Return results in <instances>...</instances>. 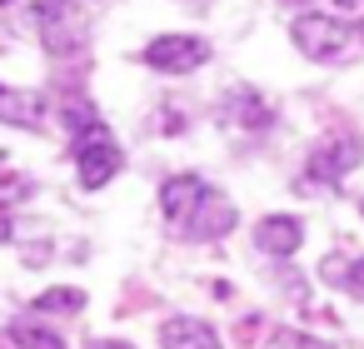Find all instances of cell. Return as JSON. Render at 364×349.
Masks as SVG:
<instances>
[{
  "label": "cell",
  "instance_id": "1",
  "mask_svg": "<svg viewBox=\"0 0 364 349\" xmlns=\"http://www.w3.org/2000/svg\"><path fill=\"white\" fill-rule=\"evenodd\" d=\"M75 175H80V185L85 190H100V185H110L115 175H120V165H125V150L115 145V135H110V125L105 120H95V125H85V130H75Z\"/></svg>",
  "mask_w": 364,
  "mask_h": 349
},
{
  "label": "cell",
  "instance_id": "2",
  "mask_svg": "<svg viewBox=\"0 0 364 349\" xmlns=\"http://www.w3.org/2000/svg\"><path fill=\"white\" fill-rule=\"evenodd\" d=\"M289 41H294L299 55H309V60H339V55L354 45V26L339 21V16L304 11V16L289 21Z\"/></svg>",
  "mask_w": 364,
  "mask_h": 349
},
{
  "label": "cell",
  "instance_id": "3",
  "mask_svg": "<svg viewBox=\"0 0 364 349\" xmlns=\"http://www.w3.org/2000/svg\"><path fill=\"white\" fill-rule=\"evenodd\" d=\"M36 36L50 55H75V50H85L90 31L70 0H36Z\"/></svg>",
  "mask_w": 364,
  "mask_h": 349
},
{
  "label": "cell",
  "instance_id": "4",
  "mask_svg": "<svg viewBox=\"0 0 364 349\" xmlns=\"http://www.w3.org/2000/svg\"><path fill=\"white\" fill-rule=\"evenodd\" d=\"M359 160H364V145H359V140H324V145L309 155L299 190H304V195H314V190H324V185L334 190V180H344Z\"/></svg>",
  "mask_w": 364,
  "mask_h": 349
},
{
  "label": "cell",
  "instance_id": "5",
  "mask_svg": "<svg viewBox=\"0 0 364 349\" xmlns=\"http://www.w3.org/2000/svg\"><path fill=\"white\" fill-rule=\"evenodd\" d=\"M205 60H210V41H200V36H155L145 45V65L160 75H190Z\"/></svg>",
  "mask_w": 364,
  "mask_h": 349
},
{
  "label": "cell",
  "instance_id": "6",
  "mask_svg": "<svg viewBox=\"0 0 364 349\" xmlns=\"http://www.w3.org/2000/svg\"><path fill=\"white\" fill-rule=\"evenodd\" d=\"M235 225H240V210H235V200H230L225 190H215V185H210V190L200 195V205H195V215L185 220V230H180V235L205 245V240H225Z\"/></svg>",
  "mask_w": 364,
  "mask_h": 349
},
{
  "label": "cell",
  "instance_id": "7",
  "mask_svg": "<svg viewBox=\"0 0 364 349\" xmlns=\"http://www.w3.org/2000/svg\"><path fill=\"white\" fill-rule=\"evenodd\" d=\"M205 190H210V185H205L200 175H170V180L160 185V210H165V220H170L175 230H185V220L195 215V205H200Z\"/></svg>",
  "mask_w": 364,
  "mask_h": 349
},
{
  "label": "cell",
  "instance_id": "8",
  "mask_svg": "<svg viewBox=\"0 0 364 349\" xmlns=\"http://www.w3.org/2000/svg\"><path fill=\"white\" fill-rule=\"evenodd\" d=\"M160 349H220V334L210 319L195 314H170L160 324Z\"/></svg>",
  "mask_w": 364,
  "mask_h": 349
},
{
  "label": "cell",
  "instance_id": "9",
  "mask_svg": "<svg viewBox=\"0 0 364 349\" xmlns=\"http://www.w3.org/2000/svg\"><path fill=\"white\" fill-rule=\"evenodd\" d=\"M255 245H259L264 254H274V259H289V254L304 245V225H299L294 215H264V220L255 225Z\"/></svg>",
  "mask_w": 364,
  "mask_h": 349
},
{
  "label": "cell",
  "instance_id": "10",
  "mask_svg": "<svg viewBox=\"0 0 364 349\" xmlns=\"http://www.w3.org/2000/svg\"><path fill=\"white\" fill-rule=\"evenodd\" d=\"M46 120V100L36 90L21 85H0V125H16V130H36Z\"/></svg>",
  "mask_w": 364,
  "mask_h": 349
},
{
  "label": "cell",
  "instance_id": "11",
  "mask_svg": "<svg viewBox=\"0 0 364 349\" xmlns=\"http://www.w3.org/2000/svg\"><path fill=\"white\" fill-rule=\"evenodd\" d=\"M220 115H225V125H235V130H264V125H269V105H264L255 90H230Z\"/></svg>",
  "mask_w": 364,
  "mask_h": 349
},
{
  "label": "cell",
  "instance_id": "12",
  "mask_svg": "<svg viewBox=\"0 0 364 349\" xmlns=\"http://www.w3.org/2000/svg\"><path fill=\"white\" fill-rule=\"evenodd\" d=\"M6 339H11L16 349H65V334H60V329H50V324H41L36 314L11 319V324H6Z\"/></svg>",
  "mask_w": 364,
  "mask_h": 349
},
{
  "label": "cell",
  "instance_id": "13",
  "mask_svg": "<svg viewBox=\"0 0 364 349\" xmlns=\"http://www.w3.org/2000/svg\"><path fill=\"white\" fill-rule=\"evenodd\" d=\"M85 309V289H70V284H55L36 299V314H80Z\"/></svg>",
  "mask_w": 364,
  "mask_h": 349
},
{
  "label": "cell",
  "instance_id": "14",
  "mask_svg": "<svg viewBox=\"0 0 364 349\" xmlns=\"http://www.w3.org/2000/svg\"><path fill=\"white\" fill-rule=\"evenodd\" d=\"M274 349H329V344H319L314 334H299V329H279L274 334Z\"/></svg>",
  "mask_w": 364,
  "mask_h": 349
},
{
  "label": "cell",
  "instance_id": "15",
  "mask_svg": "<svg viewBox=\"0 0 364 349\" xmlns=\"http://www.w3.org/2000/svg\"><path fill=\"white\" fill-rule=\"evenodd\" d=\"M349 289L364 299V259H354V264H349Z\"/></svg>",
  "mask_w": 364,
  "mask_h": 349
},
{
  "label": "cell",
  "instance_id": "16",
  "mask_svg": "<svg viewBox=\"0 0 364 349\" xmlns=\"http://www.w3.org/2000/svg\"><path fill=\"white\" fill-rule=\"evenodd\" d=\"M11 235H16V225H11V215L0 210V245H11Z\"/></svg>",
  "mask_w": 364,
  "mask_h": 349
},
{
  "label": "cell",
  "instance_id": "17",
  "mask_svg": "<svg viewBox=\"0 0 364 349\" xmlns=\"http://www.w3.org/2000/svg\"><path fill=\"white\" fill-rule=\"evenodd\" d=\"M334 6H339L344 16H359V11H364V0H334Z\"/></svg>",
  "mask_w": 364,
  "mask_h": 349
},
{
  "label": "cell",
  "instance_id": "18",
  "mask_svg": "<svg viewBox=\"0 0 364 349\" xmlns=\"http://www.w3.org/2000/svg\"><path fill=\"white\" fill-rule=\"evenodd\" d=\"M95 349H135V344H125V339H100Z\"/></svg>",
  "mask_w": 364,
  "mask_h": 349
},
{
  "label": "cell",
  "instance_id": "19",
  "mask_svg": "<svg viewBox=\"0 0 364 349\" xmlns=\"http://www.w3.org/2000/svg\"><path fill=\"white\" fill-rule=\"evenodd\" d=\"M0 6H11V0H0Z\"/></svg>",
  "mask_w": 364,
  "mask_h": 349
},
{
  "label": "cell",
  "instance_id": "20",
  "mask_svg": "<svg viewBox=\"0 0 364 349\" xmlns=\"http://www.w3.org/2000/svg\"><path fill=\"white\" fill-rule=\"evenodd\" d=\"M359 210H364V205H359Z\"/></svg>",
  "mask_w": 364,
  "mask_h": 349
}]
</instances>
